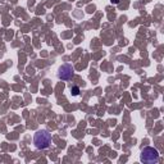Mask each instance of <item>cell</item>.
Returning <instances> with one entry per match:
<instances>
[{
  "label": "cell",
  "mask_w": 164,
  "mask_h": 164,
  "mask_svg": "<svg viewBox=\"0 0 164 164\" xmlns=\"http://www.w3.org/2000/svg\"><path fill=\"white\" fill-rule=\"evenodd\" d=\"M33 144L39 150L47 149L51 145V133L46 129H40L33 136Z\"/></svg>",
  "instance_id": "1"
},
{
  "label": "cell",
  "mask_w": 164,
  "mask_h": 164,
  "mask_svg": "<svg viewBox=\"0 0 164 164\" xmlns=\"http://www.w3.org/2000/svg\"><path fill=\"white\" fill-rule=\"evenodd\" d=\"M140 160L144 163H149V164H154L159 162V151L155 147L147 146L142 149L140 155Z\"/></svg>",
  "instance_id": "2"
},
{
  "label": "cell",
  "mask_w": 164,
  "mask_h": 164,
  "mask_svg": "<svg viewBox=\"0 0 164 164\" xmlns=\"http://www.w3.org/2000/svg\"><path fill=\"white\" fill-rule=\"evenodd\" d=\"M74 74V68L73 65L70 64H63L60 68H59V72H58V77L60 78V80H69V78H72Z\"/></svg>",
  "instance_id": "3"
},
{
  "label": "cell",
  "mask_w": 164,
  "mask_h": 164,
  "mask_svg": "<svg viewBox=\"0 0 164 164\" xmlns=\"http://www.w3.org/2000/svg\"><path fill=\"white\" fill-rule=\"evenodd\" d=\"M70 92H72L73 96H77L78 94H80V87H78V86H73L72 88H70Z\"/></svg>",
  "instance_id": "4"
},
{
  "label": "cell",
  "mask_w": 164,
  "mask_h": 164,
  "mask_svg": "<svg viewBox=\"0 0 164 164\" xmlns=\"http://www.w3.org/2000/svg\"><path fill=\"white\" fill-rule=\"evenodd\" d=\"M113 4H119V0H110Z\"/></svg>",
  "instance_id": "5"
}]
</instances>
